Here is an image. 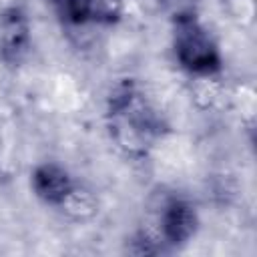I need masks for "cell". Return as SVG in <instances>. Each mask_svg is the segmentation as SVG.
<instances>
[{
    "label": "cell",
    "instance_id": "1",
    "mask_svg": "<svg viewBox=\"0 0 257 257\" xmlns=\"http://www.w3.org/2000/svg\"><path fill=\"white\" fill-rule=\"evenodd\" d=\"M108 128L114 143L128 155L143 157L161 135V120L135 84H120L108 100Z\"/></svg>",
    "mask_w": 257,
    "mask_h": 257
},
{
    "label": "cell",
    "instance_id": "2",
    "mask_svg": "<svg viewBox=\"0 0 257 257\" xmlns=\"http://www.w3.org/2000/svg\"><path fill=\"white\" fill-rule=\"evenodd\" d=\"M175 54L181 66L193 74L211 76L221 70L219 48L195 16L175 20Z\"/></svg>",
    "mask_w": 257,
    "mask_h": 257
},
{
    "label": "cell",
    "instance_id": "3",
    "mask_svg": "<svg viewBox=\"0 0 257 257\" xmlns=\"http://www.w3.org/2000/svg\"><path fill=\"white\" fill-rule=\"evenodd\" d=\"M30 46V28L26 14L18 8H6L0 16V56L6 64H20Z\"/></svg>",
    "mask_w": 257,
    "mask_h": 257
},
{
    "label": "cell",
    "instance_id": "4",
    "mask_svg": "<svg viewBox=\"0 0 257 257\" xmlns=\"http://www.w3.org/2000/svg\"><path fill=\"white\" fill-rule=\"evenodd\" d=\"M161 239L173 247L189 241L197 229V213L183 199H171L161 211Z\"/></svg>",
    "mask_w": 257,
    "mask_h": 257
},
{
    "label": "cell",
    "instance_id": "5",
    "mask_svg": "<svg viewBox=\"0 0 257 257\" xmlns=\"http://www.w3.org/2000/svg\"><path fill=\"white\" fill-rule=\"evenodd\" d=\"M72 187H74V183H72L70 175L54 163H44V165L36 167L32 173V189L48 205L58 207L66 199V195L70 193Z\"/></svg>",
    "mask_w": 257,
    "mask_h": 257
},
{
    "label": "cell",
    "instance_id": "6",
    "mask_svg": "<svg viewBox=\"0 0 257 257\" xmlns=\"http://www.w3.org/2000/svg\"><path fill=\"white\" fill-rule=\"evenodd\" d=\"M68 217L72 219H88L96 213V199L90 191L82 189V187H72L70 193L66 195V199L58 205Z\"/></svg>",
    "mask_w": 257,
    "mask_h": 257
},
{
    "label": "cell",
    "instance_id": "7",
    "mask_svg": "<svg viewBox=\"0 0 257 257\" xmlns=\"http://www.w3.org/2000/svg\"><path fill=\"white\" fill-rule=\"evenodd\" d=\"M161 8L173 16V20L185 18V16H195L197 0H159Z\"/></svg>",
    "mask_w": 257,
    "mask_h": 257
}]
</instances>
